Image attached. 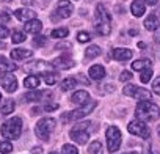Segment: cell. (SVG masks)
I'll use <instances>...</instances> for the list:
<instances>
[{
    "instance_id": "cell-39",
    "label": "cell",
    "mask_w": 160,
    "mask_h": 154,
    "mask_svg": "<svg viewBox=\"0 0 160 154\" xmlns=\"http://www.w3.org/2000/svg\"><path fill=\"white\" fill-rule=\"evenodd\" d=\"M46 36H36L35 39H33V44L36 46V47H41V46H44L46 44Z\"/></svg>"
},
{
    "instance_id": "cell-21",
    "label": "cell",
    "mask_w": 160,
    "mask_h": 154,
    "mask_svg": "<svg viewBox=\"0 0 160 154\" xmlns=\"http://www.w3.org/2000/svg\"><path fill=\"white\" fill-rule=\"evenodd\" d=\"M16 64L14 63H11L8 58H5V57H0V72H13V71H16Z\"/></svg>"
},
{
    "instance_id": "cell-3",
    "label": "cell",
    "mask_w": 160,
    "mask_h": 154,
    "mask_svg": "<svg viewBox=\"0 0 160 154\" xmlns=\"http://www.w3.org/2000/svg\"><path fill=\"white\" fill-rule=\"evenodd\" d=\"M21 134H22V120L19 116H14L2 124V135L5 138L16 140L21 137Z\"/></svg>"
},
{
    "instance_id": "cell-37",
    "label": "cell",
    "mask_w": 160,
    "mask_h": 154,
    "mask_svg": "<svg viewBox=\"0 0 160 154\" xmlns=\"http://www.w3.org/2000/svg\"><path fill=\"white\" fill-rule=\"evenodd\" d=\"M91 38H90V33H87V32H80L78 35H77V41L78 43H88Z\"/></svg>"
},
{
    "instance_id": "cell-1",
    "label": "cell",
    "mask_w": 160,
    "mask_h": 154,
    "mask_svg": "<svg viewBox=\"0 0 160 154\" xmlns=\"http://www.w3.org/2000/svg\"><path fill=\"white\" fill-rule=\"evenodd\" d=\"M135 115L141 121H155V120L160 118V107L157 104L151 102L149 99L148 101H140L137 104Z\"/></svg>"
},
{
    "instance_id": "cell-49",
    "label": "cell",
    "mask_w": 160,
    "mask_h": 154,
    "mask_svg": "<svg viewBox=\"0 0 160 154\" xmlns=\"http://www.w3.org/2000/svg\"><path fill=\"white\" fill-rule=\"evenodd\" d=\"M50 154H58V152H57V151H52V152H50Z\"/></svg>"
},
{
    "instance_id": "cell-11",
    "label": "cell",
    "mask_w": 160,
    "mask_h": 154,
    "mask_svg": "<svg viewBox=\"0 0 160 154\" xmlns=\"http://www.w3.org/2000/svg\"><path fill=\"white\" fill-rule=\"evenodd\" d=\"M52 66L53 64H47V63L38 60V61H33L32 64H27L25 66V71L27 72H32V74H35V72H42L44 74V72H49L52 69Z\"/></svg>"
},
{
    "instance_id": "cell-28",
    "label": "cell",
    "mask_w": 160,
    "mask_h": 154,
    "mask_svg": "<svg viewBox=\"0 0 160 154\" xmlns=\"http://www.w3.org/2000/svg\"><path fill=\"white\" fill-rule=\"evenodd\" d=\"M99 55H101V49H99V46H90V47L87 49V52H85V57H87L88 60L96 58V57H99Z\"/></svg>"
},
{
    "instance_id": "cell-31",
    "label": "cell",
    "mask_w": 160,
    "mask_h": 154,
    "mask_svg": "<svg viewBox=\"0 0 160 154\" xmlns=\"http://www.w3.org/2000/svg\"><path fill=\"white\" fill-rule=\"evenodd\" d=\"M68 33H69V30L63 27V28H55V30H52L50 36H52V38H66Z\"/></svg>"
},
{
    "instance_id": "cell-36",
    "label": "cell",
    "mask_w": 160,
    "mask_h": 154,
    "mask_svg": "<svg viewBox=\"0 0 160 154\" xmlns=\"http://www.w3.org/2000/svg\"><path fill=\"white\" fill-rule=\"evenodd\" d=\"M61 154H78V149L74 145H63Z\"/></svg>"
},
{
    "instance_id": "cell-40",
    "label": "cell",
    "mask_w": 160,
    "mask_h": 154,
    "mask_svg": "<svg viewBox=\"0 0 160 154\" xmlns=\"http://www.w3.org/2000/svg\"><path fill=\"white\" fill-rule=\"evenodd\" d=\"M152 90H154V93H155V95H158V96H160V77L154 80V84H152Z\"/></svg>"
},
{
    "instance_id": "cell-25",
    "label": "cell",
    "mask_w": 160,
    "mask_h": 154,
    "mask_svg": "<svg viewBox=\"0 0 160 154\" xmlns=\"http://www.w3.org/2000/svg\"><path fill=\"white\" fill-rule=\"evenodd\" d=\"M75 85H77V80L74 79V77H66V79H63V80H61L60 88H61L63 91H69V90H72Z\"/></svg>"
},
{
    "instance_id": "cell-48",
    "label": "cell",
    "mask_w": 160,
    "mask_h": 154,
    "mask_svg": "<svg viewBox=\"0 0 160 154\" xmlns=\"http://www.w3.org/2000/svg\"><path fill=\"white\" fill-rule=\"evenodd\" d=\"M7 47V43H3V41H0V49H5Z\"/></svg>"
},
{
    "instance_id": "cell-17",
    "label": "cell",
    "mask_w": 160,
    "mask_h": 154,
    "mask_svg": "<svg viewBox=\"0 0 160 154\" xmlns=\"http://www.w3.org/2000/svg\"><path fill=\"white\" fill-rule=\"evenodd\" d=\"M25 32L27 33H32V35H38L41 30H42V22L38 21V19H32L28 22H25Z\"/></svg>"
},
{
    "instance_id": "cell-9",
    "label": "cell",
    "mask_w": 160,
    "mask_h": 154,
    "mask_svg": "<svg viewBox=\"0 0 160 154\" xmlns=\"http://www.w3.org/2000/svg\"><path fill=\"white\" fill-rule=\"evenodd\" d=\"M71 138L74 141H77L78 145H87V141L90 140V134L87 132V129H78V127H74L71 132H69Z\"/></svg>"
},
{
    "instance_id": "cell-23",
    "label": "cell",
    "mask_w": 160,
    "mask_h": 154,
    "mask_svg": "<svg viewBox=\"0 0 160 154\" xmlns=\"http://www.w3.org/2000/svg\"><path fill=\"white\" fill-rule=\"evenodd\" d=\"M39 84H41V80H39V77H36V75H28V77H25V80H24V87L30 88V90H36L39 87Z\"/></svg>"
},
{
    "instance_id": "cell-43",
    "label": "cell",
    "mask_w": 160,
    "mask_h": 154,
    "mask_svg": "<svg viewBox=\"0 0 160 154\" xmlns=\"http://www.w3.org/2000/svg\"><path fill=\"white\" fill-rule=\"evenodd\" d=\"M32 152H33V154H42V148H41V146H35V148L32 149Z\"/></svg>"
},
{
    "instance_id": "cell-22",
    "label": "cell",
    "mask_w": 160,
    "mask_h": 154,
    "mask_svg": "<svg viewBox=\"0 0 160 154\" xmlns=\"http://www.w3.org/2000/svg\"><path fill=\"white\" fill-rule=\"evenodd\" d=\"M14 107H16V104H14L13 99H5L2 102V105H0V113L2 115H10V113L14 112Z\"/></svg>"
},
{
    "instance_id": "cell-14",
    "label": "cell",
    "mask_w": 160,
    "mask_h": 154,
    "mask_svg": "<svg viewBox=\"0 0 160 154\" xmlns=\"http://www.w3.org/2000/svg\"><path fill=\"white\" fill-rule=\"evenodd\" d=\"M14 16L19 19V21H24V22H28L32 19H36V13L30 8H19L14 11Z\"/></svg>"
},
{
    "instance_id": "cell-6",
    "label": "cell",
    "mask_w": 160,
    "mask_h": 154,
    "mask_svg": "<svg viewBox=\"0 0 160 154\" xmlns=\"http://www.w3.org/2000/svg\"><path fill=\"white\" fill-rule=\"evenodd\" d=\"M105 137H107V148H108V151H110V152L118 151L119 146H121V138H122L119 129H118L116 126H110V127L107 129Z\"/></svg>"
},
{
    "instance_id": "cell-47",
    "label": "cell",
    "mask_w": 160,
    "mask_h": 154,
    "mask_svg": "<svg viewBox=\"0 0 160 154\" xmlns=\"http://www.w3.org/2000/svg\"><path fill=\"white\" fill-rule=\"evenodd\" d=\"M143 154H152V152H151V148H144Z\"/></svg>"
},
{
    "instance_id": "cell-30",
    "label": "cell",
    "mask_w": 160,
    "mask_h": 154,
    "mask_svg": "<svg viewBox=\"0 0 160 154\" xmlns=\"http://www.w3.org/2000/svg\"><path fill=\"white\" fill-rule=\"evenodd\" d=\"M101 152H102V143L99 140H94L88 148V154H101Z\"/></svg>"
},
{
    "instance_id": "cell-45",
    "label": "cell",
    "mask_w": 160,
    "mask_h": 154,
    "mask_svg": "<svg viewBox=\"0 0 160 154\" xmlns=\"http://www.w3.org/2000/svg\"><path fill=\"white\" fill-rule=\"evenodd\" d=\"M146 3H148L149 7H154V5L158 3V0H146Z\"/></svg>"
},
{
    "instance_id": "cell-18",
    "label": "cell",
    "mask_w": 160,
    "mask_h": 154,
    "mask_svg": "<svg viewBox=\"0 0 160 154\" xmlns=\"http://www.w3.org/2000/svg\"><path fill=\"white\" fill-rule=\"evenodd\" d=\"M130 11L135 18H141L146 13V5L141 2V0H135V2L130 5Z\"/></svg>"
},
{
    "instance_id": "cell-24",
    "label": "cell",
    "mask_w": 160,
    "mask_h": 154,
    "mask_svg": "<svg viewBox=\"0 0 160 154\" xmlns=\"http://www.w3.org/2000/svg\"><path fill=\"white\" fill-rule=\"evenodd\" d=\"M148 68H151V60H148V58L135 60L132 63V69H135V71H143V69H148Z\"/></svg>"
},
{
    "instance_id": "cell-19",
    "label": "cell",
    "mask_w": 160,
    "mask_h": 154,
    "mask_svg": "<svg viewBox=\"0 0 160 154\" xmlns=\"http://www.w3.org/2000/svg\"><path fill=\"white\" fill-rule=\"evenodd\" d=\"M32 55H33V50H30V49H14V50H11L13 60H25V58H30Z\"/></svg>"
},
{
    "instance_id": "cell-10",
    "label": "cell",
    "mask_w": 160,
    "mask_h": 154,
    "mask_svg": "<svg viewBox=\"0 0 160 154\" xmlns=\"http://www.w3.org/2000/svg\"><path fill=\"white\" fill-rule=\"evenodd\" d=\"M72 11H74V7H72V3L69 2V0H60V2L57 3V13H58L60 18L66 19V18H69L72 14Z\"/></svg>"
},
{
    "instance_id": "cell-2",
    "label": "cell",
    "mask_w": 160,
    "mask_h": 154,
    "mask_svg": "<svg viewBox=\"0 0 160 154\" xmlns=\"http://www.w3.org/2000/svg\"><path fill=\"white\" fill-rule=\"evenodd\" d=\"M110 13L105 10V7L102 3L98 5L96 8V32L102 36H107L112 33V25H110Z\"/></svg>"
},
{
    "instance_id": "cell-27",
    "label": "cell",
    "mask_w": 160,
    "mask_h": 154,
    "mask_svg": "<svg viewBox=\"0 0 160 154\" xmlns=\"http://www.w3.org/2000/svg\"><path fill=\"white\" fill-rule=\"evenodd\" d=\"M41 98H42V93L38 91V90H32V91H28V93L24 96V99H25L27 102H36V101H41Z\"/></svg>"
},
{
    "instance_id": "cell-8",
    "label": "cell",
    "mask_w": 160,
    "mask_h": 154,
    "mask_svg": "<svg viewBox=\"0 0 160 154\" xmlns=\"http://www.w3.org/2000/svg\"><path fill=\"white\" fill-rule=\"evenodd\" d=\"M0 87L5 88V91L8 93H14L18 90V79L11 72H3L0 75Z\"/></svg>"
},
{
    "instance_id": "cell-46",
    "label": "cell",
    "mask_w": 160,
    "mask_h": 154,
    "mask_svg": "<svg viewBox=\"0 0 160 154\" xmlns=\"http://www.w3.org/2000/svg\"><path fill=\"white\" fill-rule=\"evenodd\" d=\"M21 2H22L24 5H33V2H35V0H21Z\"/></svg>"
},
{
    "instance_id": "cell-20",
    "label": "cell",
    "mask_w": 160,
    "mask_h": 154,
    "mask_svg": "<svg viewBox=\"0 0 160 154\" xmlns=\"http://www.w3.org/2000/svg\"><path fill=\"white\" fill-rule=\"evenodd\" d=\"M158 25H160V22H158V19H157L155 14H149V16L146 18V21H144V27H146V30H149V32H155V30L158 28Z\"/></svg>"
},
{
    "instance_id": "cell-29",
    "label": "cell",
    "mask_w": 160,
    "mask_h": 154,
    "mask_svg": "<svg viewBox=\"0 0 160 154\" xmlns=\"http://www.w3.org/2000/svg\"><path fill=\"white\" fill-rule=\"evenodd\" d=\"M42 79H44V82L47 84V85H53V84H57V80H58V75H57V72H44V75H42Z\"/></svg>"
},
{
    "instance_id": "cell-50",
    "label": "cell",
    "mask_w": 160,
    "mask_h": 154,
    "mask_svg": "<svg viewBox=\"0 0 160 154\" xmlns=\"http://www.w3.org/2000/svg\"><path fill=\"white\" fill-rule=\"evenodd\" d=\"M157 132H158V135H160V126H158V129H157Z\"/></svg>"
},
{
    "instance_id": "cell-41",
    "label": "cell",
    "mask_w": 160,
    "mask_h": 154,
    "mask_svg": "<svg viewBox=\"0 0 160 154\" xmlns=\"http://www.w3.org/2000/svg\"><path fill=\"white\" fill-rule=\"evenodd\" d=\"M58 109V104H55V102H47L46 105H44V110L46 112H53V110H57Z\"/></svg>"
},
{
    "instance_id": "cell-4",
    "label": "cell",
    "mask_w": 160,
    "mask_h": 154,
    "mask_svg": "<svg viewBox=\"0 0 160 154\" xmlns=\"http://www.w3.org/2000/svg\"><path fill=\"white\" fill-rule=\"evenodd\" d=\"M96 105H98L96 101H88L87 104H83L82 107H80L78 110H75V112H66V113H63L61 120H63V123H69V121L80 120V118L87 116L88 113H91V112L96 109Z\"/></svg>"
},
{
    "instance_id": "cell-44",
    "label": "cell",
    "mask_w": 160,
    "mask_h": 154,
    "mask_svg": "<svg viewBox=\"0 0 160 154\" xmlns=\"http://www.w3.org/2000/svg\"><path fill=\"white\" fill-rule=\"evenodd\" d=\"M0 21H5V22H8V21H10V16H8L7 13H3V14H0Z\"/></svg>"
},
{
    "instance_id": "cell-33",
    "label": "cell",
    "mask_w": 160,
    "mask_h": 154,
    "mask_svg": "<svg viewBox=\"0 0 160 154\" xmlns=\"http://www.w3.org/2000/svg\"><path fill=\"white\" fill-rule=\"evenodd\" d=\"M13 151V145H11V141H0V152L2 154H10Z\"/></svg>"
},
{
    "instance_id": "cell-12",
    "label": "cell",
    "mask_w": 160,
    "mask_h": 154,
    "mask_svg": "<svg viewBox=\"0 0 160 154\" xmlns=\"http://www.w3.org/2000/svg\"><path fill=\"white\" fill-rule=\"evenodd\" d=\"M112 58L116 61H127L132 58V50L126 47H116L112 50Z\"/></svg>"
},
{
    "instance_id": "cell-38",
    "label": "cell",
    "mask_w": 160,
    "mask_h": 154,
    "mask_svg": "<svg viewBox=\"0 0 160 154\" xmlns=\"http://www.w3.org/2000/svg\"><path fill=\"white\" fill-rule=\"evenodd\" d=\"M132 77H133V75H132V72H130V71H122V72H121V75H119V80H121V82H129V80L132 79Z\"/></svg>"
},
{
    "instance_id": "cell-26",
    "label": "cell",
    "mask_w": 160,
    "mask_h": 154,
    "mask_svg": "<svg viewBox=\"0 0 160 154\" xmlns=\"http://www.w3.org/2000/svg\"><path fill=\"white\" fill-rule=\"evenodd\" d=\"M151 91L149 90H146V88H140L138 87V90H137V93L133 95V98L137 99V101H148V99H151Z\"/></svg>"
},
{
    "instance_id": "cell-53",
    "label": "cell",
    "mask_w": 160,
    "mask_h": 154,
    "mask_svg": "<svg viewBox=\"0 0 160 154\" xmlns=\"http://www.w3.org/2000/svg\"><path fill=\"white\" fill-rule=\"evenodd\" d=\"M0 101H2V93H0Z\"/></svg>"
},
{
    "instance_id": "cell-16",
    "label": "cell",
    "mask_w": 160,
    "mask_h": 154,
    "mask_svg": "<svg viewBox=\"0 0 160 154\" xmlns=\"http://www.w3.org/2000/svg\"><path fill=\"white\" fill-rule=\"evenodd\" d=\"M88 75L91 77L93 80H102L104 77H105V68L101 66V64H94V66L90 68Z\"/></svg>"
},
{
    "instance_id": "cell-7",
    "label": "cell",
    "mask_w": 160,
    "mask_h": 154,
    "mask_svg": "<svg viewBox=\"0 0 160 154\" xmlns=\"http://www.w3.org/2000/svg\"><path fill=\"white\" fill-rule=\"evenodd\" d=\"M127 129H129V132H130L132 135H138V137H141V138H149V137H151L149 127L146 126L144 121H141V120H138V118L133 120V121H130L129 126H127Z\"/></svg>"
},
{
    "instance_id": "cell-34",
    "label": "cell",
    "mask_w": 160,
    "mask_h": 154,
    "mask_svg": "<svg viewBox=\"0 0 160 154\" xmlns=\"http://www.w3.org/2000/svg\"><path fill=\"white\" fill-rule=\"evenodd\" d=\"M11 41H13L14 44H21V43H24V41H25V33H22V32H14Z\"/></svg>"
},
{
    "instance_id": "cell-32",
    "label": "cell",
    "mask_w": 160,
    "mask_h": 154,
    "mask_svg": "<svg viewBox=\"0 0 160 154\" xmlns=\"http://www.w3.org/2000/svg\"><path fill=\"white\" fill-rule=\"evenodd\" d=\"M151 79H152V69H151V68L143 69V71H141V75H140V80H141L143 84H148Z\"/></svg>"
},
{
    "instance_id": "cell-52",
    "label": "cell",
    "mask_w": 160,
    "mask_h": 154,
    "mask_svg": "<svg viewBox=\"0 0 160 154\" xmlns=\"http://www.w3.org/2000/svg\"><path fill=\"white\" fill-rule=\"evenodd\" d=\"M124 154H137V152H124Z\"/></svg>"
},
{
    "instance_id": "cell-51",
    "label": "cell",
    "mask_w": 160,
    "mask_h": 154,
    "mask_svg": "<svg viewBox=\"0 0 160 154\" xmlns=\"http://www.w3.org/2000/svg\"><path fill=\"white\" fill-rule=\"evenodd\" d=\"M157 41H158V43H160V35H158V36H157Z\"/></svg>"
},
{
    "instance_id": "cell-42",
    "label": "cell",
    "mask_w": 160,
    "mask_h": 154,
    "mask_svg": "<svg viewBox=\"0 0 160 154\" xmlns=\"http://www.w3.org/2000/svg\"><path fill=\"white\" fill-rule=\"evenodd\" d=\"M8 35H10V30L5 25H0V39H5Z\"/></svg>"
},
{
    "instance_id": "cell-15",
    "label": "cell",
    "mask_w": 160,
    "mask_h": 154,
    "mask_svg": "<svg viewBox=\"0 0 160 154\" xmlns=\"http://www.w3.org/2000/svg\"><path fill=\"white\" fill-rule=\"evenodd\" d=\"M90 101V95H88V91H85V90H78V91H75L72 96H71V102H74V104H77V105H83V104H87Z\"/></svg>"
},
{
    "instance_id": "cell-5",
    "label": "cell",
    "mask_w": 160,
    "mask_h": 154,
    "mask_svg": "<svg viewBox=\"0 0 160 154\" xmlns=\"http://www.w3.org/2000/svg\"><path fill=\"white\" fill-rule=\"evenodd\" d=\"M55 120L53 118H42L36 123V127H35V132H36V137L47 141L49 140V135L50 132L55 129Z\"/></svg>"
},
{
    "instance_id": "cell-13",
    "label": "cell",
    "mask_w": 160,
    "mask_h": 154,
    "mask_svg": "<svg viewBox=\"0 0 160 154\" xmlns=\"http://www.w3.org/2000/svg\"><path fill=\"white\" fill-rule=\"evenodd\" d=\"M52 64H53V68H57V69H71V68L75 64V61H74L71 57H68V55H61V57L55 58V60L52 61Z\"/></svg>"
},
{
    "instance_id": "cell-35",
    "label": "cell",
    "mask_w": 160,
    "mask_h": 154,
    "mask_svg": "<svg viewBox=\"0 0 160 154\" xmlns=\"http://www.w3.org/2000/svg\"><path fill=\"white\" fill-rule=\"evenodd\" d=\"M137 90H138V87H137V85H126V87L122 88V93H124L126 96L133 98V95L137 93Z\"/></svg>"
}]
</instances>
